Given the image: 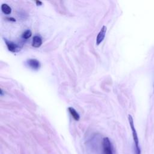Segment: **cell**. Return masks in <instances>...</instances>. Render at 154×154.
<instances>
[{"label": "cell", "mask_w": 154, "mask_h": 154, "mask_svg": "<svg viewBox=\"0 0 154 154\" xmlns=\"http://www.w3.org/2000/svg\"><path fill=\"white\" fill-rule=\"evenodd\" d=\"M5 43L6 45L8 48V49L11 51V52H16V49L18 48V46L16 44H15L14 43L11 42V41H8L7 40H5Z\"/></svg>", "instance_id": "cell-6"}, {"label": "cell", "mask_w": 154, "mask_h": 154, "mask_svg": "<svg viewBox=\"0 0 154 154\" xmlns=\"http://www.w3.org/2000/svg\"><path fill=\"white\" fill-rule=\"evenodd\" d=\"M1 10L2 12L6 14H9L11 12V7L7 4H2L1 5Z\"/></svg>", "instance_id": "cell-8"}, {"label": "cell", "mask_w": 154, "mask_h": 154, "mask_svg": "<svg viewBox=\"0 0 154 154\" xmlns=\"http://www.w3.org/2000/svg\"><path fill=\"white\" fill-rule=\"evenodd\" d=\"M42 40L41 37L38 35L34 36L32 38V46L35 48H38L42 45Z\"/></svg>", "instance_id": "cell-5"}, {"label": "cell", "mask_w": 154, "mask_h": 154, "mask_svg": "<svg viewBox=\"0 0 154 154\" xmlns=\"http://www.w3.org/2000/svg\"><path fill=\"white\" fill-rule=\"evenodd\" d=\"M106 32V27L105 26H103L102 28H101L100 31L97 34V38H96V44L99 45L104 39L105 34Z\"/></svg>", "instance_id": "cell-3"}, {"label": "cell", "mask_w": 154, "mask_h": 154, "mask_svg": "<svg viewBox=\"0 0 154 154\" xmlns=\"http://www.w3.org/2000/svg\"><path fill=\"white\" fill-rule=\"evenodd\" d=\"M32 35V32L29 29H27L25 31H24L22 35V38H25V39H28V38H29Z\"/></svg>", "instance_id": "cell-9"}, {"label": "cell", "mask_w": 154, "mask_h": 154, "mask_svg": "<svg viewBox=\"0 0 154 154\" xmlns=\"http://www.w3.org/2000/svg\"><path fill=\"white\" fill-rule=\"evenodd\" d=\"M68 110L70 112V114H71V116H72V117L76 121H78L79 120V114L77 112V111L73 108V107H69L68 108Z\"/></svg>", "instance_id": "cell-7"}, {"label": "cell", "mask_w": 154, "mask_h": 154, "mask_svg": "<svg viewBox=\"0 0 154 154\" xmlns=\"http://www.w3.org/2000/svg\"><path fill=\"white\" fill-rule=\"evenodd\" d=\"M27 63L28 66L32 69L37 70L40 67V63L36 59H29L28 60Z\"/></svg>", "instance_id": "cell-4"}, {"label": "cell", "mask_w": 154, "mask_h": 154, "mask_svg": "<svg viewBox=\"0 0 154 154\" xmlns=\"http://www.w3.org/2000/svg\"><path fill=\"white\" fill-rule=\"evenodd\" d=\"M102 154H113L112 145L108 137H105L102 141Z\"/></svg>", "instance_id": "cell-2"}, {"label": "cell", "mask_w": 154, "mask_h": 154, "mask_svg": "<svg viewBox=\"0 0 154 154\" xmlns=\"http://www.w3.org/2000/svg\"><path fill=\"white\" fill-rule=\"evenodd\" d=\"M35 2H36L37 5H42V2L41 1H36Z\"/></svg>", "instance_id": "cell-10"}, {"label": "cell", "mask_w": 154, "mask_h": 154, "mask_svg": "<svg viewBox=\"0 0 154 154\" xmlns=\"http://www.w3.org/2000/svg\"><path fill=\"white\" fill-rule=\"evenodd\" d=\"M128 120H129V125H130V126H131V128L132 130L133 140H134V144H135V147H134L135 154H141V149L139 146V140H138V138L137 132L136 129L134 126L132 117L130 114L128 116Z\"/></svg>", "instance_id": "cell-1"}, {"label": "cell", "mask_w": 154, "mask_h": 154, "mask_svg": "<svg viewBox=\"0 0 154 154\" xmlns=\"http://www.w3.org/2000/svg\"><path fill=\"white\" fill-rule=\"evenodd\" d=\"M1 90V95H2V94H3V91H2V90L1 88V90Z\"/></svg>", "instance_id": "cell-11"}]
</instances>
